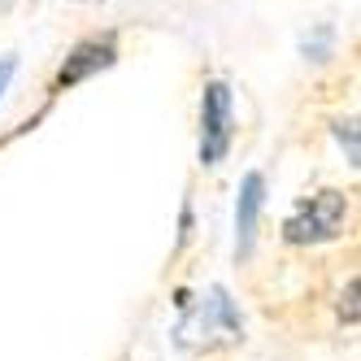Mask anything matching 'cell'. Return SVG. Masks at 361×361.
<instances>
[{"mask_svg":"<svg viewBox=\"0 0 361 361\" xmlns=\"http://www.w3.org/2000/svg\"><path fill=\"white\" fill-rule=\"evenodd\" d=\"M178 348L188 353H218V348H231L244 340V318L235 300L226 296V288H209L200 305H183V322L174 331Z\"/></svg>","mask_w":361,"mask_h":361,"instance_id":"cell-1","label":"cell"},{"mask_svg":"<svg viewBox=\"0 0 361 361\" xmlns=\"http://www.w3.org/2000/svg\"><path fill=\"white\" fill-rule=\"evenodd\" d=\"M348 192L340 188H322L309 192L305 200H296V209L283 218V240L292 248H314V244H331L344 235L348 226Z\"/></svg>","mask_w":361,"mask_h":361,"instance_id":"cell-2","label":"cell"},{"mask_svg":"<svg viewBox=\"0 0 361 361\" xmlns=\"http://www.w3.org/2000/svg\"><path fill=\"white\" fill-rule=\"evenodd\" d=\"M231 140H235V100L222 79H214L200 92V166H218L231 152Z\"/></svg>","mask_w":361,"mask_h":361,"instance_id":"cell-3","label":"cell"},{"mask_svg":"<svg viewBox=\"0 0 361 361\" xmlns=\"http://www.w3.org/2000/svg\"><path fill=\"white\" fill-rule=\"evenodd\" d=\"M262 204H266V174L248 170L244 183H240V200H235V262H248V257H252Z\"/></svg>","mask_w":361,"mask_h":361,"instance_id":"cell-4","label":"cell"},{"mask_svg":"<svg viewBox=\"0 0 361 361\" xmlns=\"http://www.w3.org/2000/svg\"><path fill=\"white\" fill-rule=\"evenodd\" d=\"M114 39H87V44H79L74 53L66 57V66L57 70V92H66L70 83H79V79H87L92 70H105V66H114Z\"/></svg>","mask_w":361,"mask_h":361,"instance_id":"cell-5","label":"cell"},{"mask_svg":"<svg viewBox=\"0 0 361 361\" xmlns=\"http://www.w3.org/2000/svg\"><path fill=\"white\" fill-rule=\"evenodd\" d=\"M353 126H357L353 118H348V122H335V135H340V144L348 140V161H357V131H353Z\"/></svg>","mask_w":361,"mask_h":361,"instance_id":"cell-6","label":"cell"},{"mask_svg":"<svg viewBox=\"0 0 361 361\" xmlns=\"http://www.w3.org/2000/svg\"><path fill=\"white\" fill-rule=\"evenodd\" d=\"M9 79H13V57H5V61H0V96H5Z\"/></svg>","mask_w":361,"mask_h":361,"instance_id":"cell-7","label":"cell"},{"mask_svg":"<svg viewBox=\"0 0 361 361\" xmlns=\"http://www.w3.org/2000/svg\"><path fill=\"white\" fill-rule=\"evenodd\" d=\"M0 5H5V0H0Z\"/></svg>","mask_w":361,"mask_h":361,"instance_id":"cell-8","label":"cell"}]
</instances>
